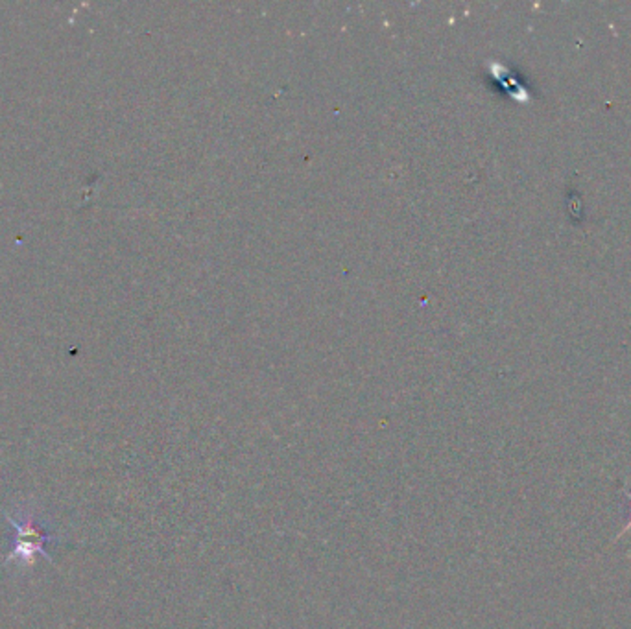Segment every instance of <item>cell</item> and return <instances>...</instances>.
<instances>
[{"label":"cell","mask_w":631,"mask_h":629,"mask_svg":"<svg viewBox=\"0 0 631 629\" xmlns=\"http://www.w3.org/2000/svg\"><path fill=\"white\" fill-rule=\"evenodd\" d=\"M8 521L12 523V526L17 530V538H15V546L12 548V554L8 557V562H32V557L37 554L46 555L44 552V545L51 541L49 533L46 530L34 521V517H30L27 511L25 514H20L19 517H8Z\"/></svg>","instance_id":"6da1fadb"},{"label":"cell","mask_w":631,"mask_h":629,"mask_svg":"<svg viewBox=\"0 0 631 629\" xmlns=\"http://www.w3.org/2000/svg\"><path fill=\"white\" fill-rule=\"evenodd\" d=\"M627 499H629V502H631V495H627ZM629 528H631V521H629V524H627V526H626V528H624V530H622V531H620V535H622V533H624V531H627V530H629Z\"/></svg>","instance_id":"7a4b0ae2"}]
</instances>
